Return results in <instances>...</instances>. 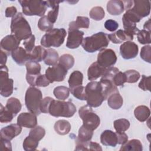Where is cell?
I'll return each mask as SVG.
<instances>
[{
  "instance_id": "1",
  "label": "cell",
  "mask_w": 151,
  "mask_h": 151,
  "mask_svg": "<svg viewBox=\"0 0 151 151\" xmlns=\"http://www.w3.org/2000/svg\"><path fill=\"white\" fill-rule=\"evenodd\" d=\"M11 32L20 41L26 40L32 35V31L28 22L22 13L18 12L11 19Z\"/></svg>"
},
{
  "instance_id": "2",
  "label": "cell",
  "mask_w": 151,
  "mask_h": 151,
  "mask_svg": "<svg viewBox=\"0 0 151 151\" xmlns=\"http://www.w3.org/2000/svg\"><path fill=\"white\" fill-rule=\"evenodd\" d=\"M109 44L107 34L103 32H99L83 38L81 45L85 51L92 53L104 49Z\"/></svg>"
},
{
  "instance_id": "3",
  "label": "cell",
  "mask_w": 151,
  "mask_h": 151,
  "mask_svg": "<svg viewBox=\"0 0 151 151\" xmlns=\"http://www.w3.org/2000/svg\"><path fill=\"white\" fill-rule=\"evenodd\" d=\"M76 112V107L70 101L53 99L50 104L48 113L54 117H71Z\"/></svg>"
},
{
  "instance_id": "4",
  "label": "cell",
  "mask_w": 151,
  "mask_h": 151,
  "mask_svg": "<svg viewBox=\"0 0 151 151\" xmlns=\"http://www.w3.org/2000/svg\"><path fill=\"white\" fill-rule=\"evenodd\" d=\"M86 100L88 106L93 107L100 106L104 100L101 85L99 81L89 82L86 87Z\"/></svg>"
},
{
  "instance_id": "5",
  "label": "cell",
  "mask_w": 151,
  "mask_h": 151,
  "mask_svg": "<svg viewBox=\"0 0 151 151\" xmlns=\"http://www.w3.org/2000/svg\"><path fill=\"white\" fill-rule=\"evenodd\" d=\"M42 100V94L40 89L33 86L28 88L25 96V104L29 112L39 115L41 113L40 104Z\"/></svg>"
},
{
  "instance_id": "6",
  "label": "cell",
  "mask_w": 151,
  "mask_h": 151,
  "mask_svg": "<svg viewBox=\"0 0 151 151\" xmlns=\"http://www.w3.org/2000/svg\"><path fill=\"white\" fill-rule=\"evenodd\" d=\"M18 2L21 5L23 14L25 15H37L42 17L46 12L47 6L45 1L19 0Z\"/></svg>"
},
{
  "instance_id": "7",
  "label": "cell",
  "mask_w": 151,
  "mask_h": 151,
  "mask_svg": "<svg viewBox=\"0 0 151 151\" xmlns=\"http://www.w3.org/2000/svg\"><path fill=\"white\" fill-rule=\"evenodd\" d=\"M67 32L64 28H54L45 34L41 40V44L44 47H59L65 40Z\"/></svg>"
},
{
  "instance_id": "8",
  "label": "cell",
  "mask_w": 151,
  "mask_h": 151,
  "mask_svg": "<svg viewBox=\"0 0 151 151\" xmlns=\"http://www.w3.org/2000/svg\"><path fill=\"white\" fill-rule=\"evenodd\" d=\"M78 114L83 120V125L91 130H96L100 124L99 116L88 104L81 107L78 110Z\"/></svg>"
},
{
  "instance_id": "9",
  "label": "cell",
  "mask_w": 151,
  "mask_h": 151,
  "mask_svg": "<svg viewBox=\"0 0 151 151\" xmlns=\"http://www.w3.org/2000/svg\"><path fill=\"white\" fill-rule=\"evenodd\" d=\"M14 80L8 77V68L4 65L1 66L0 70V94L8 97L13 93Z\"/></svg>"
},
{
  "instance_id": "10",
  "label": "cell",
  "mask_w": 151,
  "mask_h": 151,
  "mask_svg": "<svg viewBox=\"0 0 151 151\" xmlns=\"http://www.w3.org/2000/svg\"><path fill=\"white\" fill-rule=\"evenodd\" d=\"M67 74V70L58 63L48 67L45 70V76L50 83H52L54 81L60 82L63 81Z\"/></svg>"
},
{
  "instance_id": "11",
  "label": "cell",
  "mask_w": 151,
  "mask_h": 151,
  "mask_svg": "<svg viewBox=\"0 0 151 151\" xmlns=\"http://www.w3.org/2000/svg\"><path fill=\"white\" fill-rule=\"evenodd\" d=\"M116 61L117 56L111 49H103L98 54L97 62L106 68L114 65Z\"/></svg>"
},
{
  "instance_id": "12",
  "label": "cell",
  "mask_w": 151,
  "mask_h": 151,
  "mask_svg": "<svg viewBox=\"0 0 151 151\" xmlns=\"http://www.w3.org/2000/svg\"><path fill=\"white\" fill-rule=\"evenodd\" d=\"M138 51L137 45L132 41H127L120 47V54L122 58L126 60L135 58L138 54Z\"/></svg>"
},
{
  "instance_id": "13",
  "label": "cell",
  "mask_w": 151,
  "mask_h": 151,
  "mask_svg": "<svg viewBox=\"0 0 151 151\" xmlns=\"http://www.w3.org/2000/svg\"><path fill=\"white\" fill-rule=\"evenodd\" d=\"M133 7L130 8L141 18L147 17L150 12V2L148 0L133 1Z\"/></svg>"
},
{
  "instance_id": "14",
  "label": "cell",
  "mask_w": 151,
  "mask_h": 151,
  "mask_svg": "<svg viewBox=\"0 0 151 151\" xmlns=\"http://www.w3.org/2000/svg\"><path fill=\"white\" fill-rule=\"evenodd\" d=\"M68 33L66 47L70 49L78 48L82 44L84 32L78 29H73L68 30Z\"/></svg>"
},
{
  "instance_id": "15",
  "label": "cell",
  "mask_w": 151,
  "mask_h": 151,
  "mask_svg": "<svg viewBox=\"0 0 151 151\" xmlns=\"http://www.w3.org/2000/svg\"><path fill=\"white\" fill-rule=\"evenodd\" d=\"M17 124L21 127L26 128H33L37 124V115L32 113H22L17 118Z\"/></svg>"
},
{
  "instance_id": "16",
  "label": "cell",
  "mask_w": 151,
  "mask_h": 151,
  "mask_svg": "<svg viewBox=\"0 0 151 151\" xmlns=\"http://www.w3.org/2000/svg\"><path fill=\"white\" fill-rule=\"evenodd\" d=\"M22 131V127L18 124H11L1 129V139L11 140L19 135Z\"/></svg>"
},
{
  "instance_id": "17",
  "label": "cell",
  "mask_w": 151,
  "mask_h": 151,
  "mask_svg": "<svg viewBox=\"0 0 151 151\" xmlns=\"http://www.w3.org/2000/svg\"><path fill=\"white\" fill-rule=\"evenodd\" d=\"M20 40H18L14 35L11 34L5 36L1 41V47L2 50L8 52H12L20 44Z\"/></svg>"
},
{
  "instance_id": "18",
  "label": "cell",
  "mask_w": 151,
  "mask_h": 151,
  "mask_svg": "<svg viewBox=\"0 0 151 151\" xmlns=\"http://www.w3.org/2000/svg\"><path fill=\"white\" fill-rule=\"evenodd\" d=\"M11 56L14 61L18 65H22L30 60L29 52H28L21 47H18L11 52Z\"/></svg>"
},
{
  "instance_id": "19",
  "label": "cell",
  "mask_w": 151,
  "mask_h": 151,
  "mask_svg": "<svg viewBox=\"0 0 151 151\" xmlns=\"http://www.w3.org/2000/svg\"><path fill=\"white\" fill-rule=\"evenodd\" d=\"M106 69V68L101 66L97 61L92 63L87 70L88 79L91 81L96 80L103 75Z\"/></svg>"
},
{
  "instance_id": "20",
  "label": "cell",
  "mask_w": 151,
  "mask_h": 151,
  "mask_svg": "<svg viewBox=\"0 0 151 151\" xmlns=\"http://www.w3.org/2000/svg\"><path fill=\"white\" fill-rule=\"evenodd\" d=\"M100 142L104 146L115 147L117 145L116 132H113L110 130L103 131L100 135Z\"/></svg>"
},
{
  "instance_id": "21",
  "label": "cell",
  "mask_w": 151,
  "mask_h": 151,
  "mask_svg": "<svg viewBox=\"0 0 151 151\" xmlns=\"http://www.w3.org/2000/svg\"><path fill=\"white\" fill-rule=\"evenodd\" d=\"M124 10V5L122 1L111 0L107 4V11L112 15H120Z\"/></svg>"
},
{
  "instance_id": "22",
  "label": "cell",
  "mask_w": 151,
  "mask_h": 151,
  "mask_svg": "<svg viewBox=\"0 0 151 151\" xmlns=\"http://www.w3.org/2000/svg\"><path fill=\"white\" fill-rule=\"evenodd\" d=\"M76 150H102L100 145L96 142L76 140Z\"/></svg>"
},
{
  "instance_id": "23",
  "label": "cell",
  "mask_w": 151,
  "mask_h": 151,
  "mask_svg": "<svg viewBox=\"0 0 151 151\" xmlns=\"http://www.w3.org/2000/svg\"><path fill=\"white\" fill-rule=\"evenodd\" d=\"M90 19L87 17L78 16L75 21H72L69 24L68 30L78 29L80 28H88L89 27Z\"/></svg>"
},
{
  "instance_id": "24",
  "label": "cell",
  "mask_w": 151,
  "mask_h": 151,
  "mask_svg": "<svg viewBox=\"0 0 151 151\" xmlns=\"http://www.w3.org/2000/svg\"><path fill=\"white\" fill-rule=\"evenodd\" d=\"M143 146L140 141L138 139H132L127 141L121 146V151H142Z\"/></svg>"
},
{
  "instance_id": "25",
  "label": "cell",
  "mask_w": 151,
  "mask_h": 151,
  "mask_svg": "<svg viewBox=\"0 0 151 151\" xmlns=\"http://www.w3.org/2000/svg\"><path fill=\"white\" fill-rule=\"evenodd\" d=\"M47 54V50L40 45H37L34 47L32 51L29 52L30 60L35 62H40L44 60Z\"/></svg>"
},
{
  "instance_id": "26",
  "label": "cell",
  "mask_w": 151,
  "mask_h": 151,
  "mask_svg": "<svg viewBox=\"0 0 151 151\" xmlns=\"http://www.w3.org/2000/svg\"><path fill=\"white\" fill-rule=\"evenodd\" d=\"M134 114L136 118L139 121L143 122L149 117L150 111L148 107L144 105H140L135 108Z\"/></svg>"
},
{
  "instance_id": "27",
  "label": "cell",
  "mask_w": 151,
  "mask_h": 151,
  "mask_svg": "<svg viewBox=\"0 0 151 151\" xmlns=\"http://www.w3.org/2000/svg\"><path fill=\"white\" fill-rule=\"evenodd\" d=\"M55 131L60 135H65L71 130V124L66 120H59L57 121L54 126Z\"/></svg>"
},
{
  "instance_id": "28",
  "label": "cell",
  "mask_w": 151,
  "mask_h": 151,
  "mask_svg": "<svg viewBox=\"0 0 151 151\" xmlns=\"http://www.w3.org/2000/svg\"><path fill=\"white\" fill-rule=\"evenodd\" d=\"M107 103L110 108L114 110H117L122 106L123 100L119 92L114 93L108 97Z\"/></svg>"
},
{
  "instance_id": "29",
  "label": "cell",
  "mask_w": 151,
  "mask_h": 151,
  "mask_svg": "<svg viewBox=\"0 0 151 151\" xmlns=\"http://www.w3.org/2000/svg\"><path fill=\"white\" fill-rule=\"evenodd\" d=\"M83 80V74L81 72L78 70L74 71L70 76L68 79L69 89L74 87L81 86Z\"/></svg>"
},
{
  "instance_id": "30",
  "label": "cell",
  "mask_w": 151,
  "mask_h": 151,
  "mask_svg": "<svg viewBox=\"0 0 151 151\" xmlns=\"http://www.w3.org/2000/svg\"><path fill=\"white\" fill-rule=\"evenodd\" d=\"M5 107L15 116L21 111L22 105L19 99L15 97H11L7 100Z\"/></svg>"
},
{
  "instance_id": "31",
  "label": "cell",
  "mask_w": 151,
  "mask_h": 151,
  "mask_svg": "<svg viewBox=\"0 0 151 151\" xmlns=\"http://www.w3.org/2000/svg\"><path fill=\"white\" fill-rule=\"evenodd\" d=\"M59 55L57 51L53 48H49L47 50V54L44 59L45 64L48 65H55L58 61Z\"/></svg>"
},
{
  "instance_id": "32",
  "label": "cell",
  "mask_w": 151,
  "mask_h": 151,
  "mask_svg": "<svg viewBox=\"0 0 151 151\" xmlns=\"http://www.w3.org/2000/svg\"><path fill=\"white\" fill-rule=\"evenodd\" d=\"M108 38L114 44H120L125 41H129L123 30L119 29L116 32L107 35Z\"/></svg>"
},
{
  "instance_id": "33",
  "label": "cell",
  "mask_w": 151,
  "mask_h": 151,
  "mask_svg": "<svg viewBox=\"0 0 151 151\" xmlns=\"http://www.w3.org/2000/svg\"><path fill=\"white\" fill-rule=\"evenodd\" d=\"M93 135V130H91L82 125L78 130V134L77 140L80 142L90 141L92 139Z\"/></svg>"
},
{
  "instance_id": "34",
  "label": "cell",
  "mask_w": 151,
  "mask_h": 151,
  "mask_svg": "<svg viewBox=\"0 0 151 151\" xmlns=\"http://www.w3.org/2000/svg\"><path fill=\"white\" fill-rule=\"evenodd\" d=\"M53 94L57 99L65 100L69 96L70 89L63 86H57L54 89Z\"/></svg>"
},
{
  "instance_id": "35",
  "label": "cell",
  "mask_w": 151,
  "mask_h": 151,
  "mask_svg": "<svg viewBox=\"0 0 151 151\" xmlns=\"http://www.w3.org/2000/svg\"><path fill=\"white\" fill-rule=\"evenodd\" d=\"M58 64L68 70L74 65V58L73 55L69 54H64L59 58Z\"/></svg>"
},
{
  "instance_id": "36",
  "label": "cell",
  "mask_w": 151,
  "mask_h": 151,
  "mask_svg": "<svg viewBox=\"0 0 151 151\" xmlns=\"http://www.w3.org/2000/svg\"><path fill=\"white\" fill-rule=\"evenodd\" d=\"M27 73L32 75H39L41 72L40 64L33 61H28L25 63Z\"/></svg>"
},
{
  "instance_id": "37",
  "label": "cell",
  "mask_w": 151,
  "mask_h": 151,
  "mask_svg": "<svg viewBox=\"0 0 151 151\" xmlns=\"http://www.w3.org/2000/svg\"><path fill=\"white\" fill-rule=\"evenodd\" d=\"M114 127L116 132H124L129 129L130 122L126 119H119L114 122Z\"/></svg>"
},
{
  "instance_id": "38",
  "label": "cell",
  "mask_w": 151,
  "mask_h": 151,
  "mask_svg": "<svg viewBox=\"0 0 151 151\" xmlns=\"http://www.w3.org/2000/svg\"><path fill=\"white\" fill-rule=\"evenodd\" d=\"M89 15L94 20L100 21L104 17L105 12L102 7L97 6L91 8L89 12Z\"/></svg>"
},
{
  "instance_id": "39",
  "label": "cell",
  "mask_w": 151,
  "mask_h": 151,
  "mask_svg": "<svg viewBox=\"0 0 151 151\" xmlns=\"http://www.w3.org/2000/svg\"><path fill=\"white\" fill-rule=\"evenodd\" d=\"M45 134V129L40 126H35L32 128V129L30 130L29 133V136L30 137H31L32 138H33L34 139L38 142L44 137Z\"/></svg>"
},
{
  "instance_id": "40",
  "label": "cell",
  "mask_w": 151,
  "mask_h": 151,
  "mask_svg": "<svg viewBox=\"0 0 151 151\" xmlns=\"http://www.w3.org/2000/svg\"><path fill=\"white\" fill-rule=\"evenodd\" d=\"M38 27L41 31L48 32L53 29V24L49 21L47 16L44 15L40 18L38 22Z\"/></svg>"
},
{
  "instance_id": "41",
  "label": "cell",
  "mask_w": 151,
  "mask_h": 151,
  "mask_svg": "<svg viewBox=\"0 0 151 151\" xmlns=\"http://www.w3.org/2000/svg\"><path fill=\"white\" fill-rule=\"evenodd\" d=\"M14 115L10 112L5 107H4L2 104H0V122L1 123L10 122L14 117Z\"/></svg>"
},
{
  "instance_id": "42",
  "label": "cell",
  "mask_w": 151,
  "mask_h": 151,
  "mask_svg": "<svg viewBox=\"0 0 151 151\" xmlns=\"http://www.w3.org/2000/svg\"><path fill=\"white\" fill-rule=\"evenodd\" d=\"M38 146V141L29 136H27L23 142V149L26 151L35 150Z\"/></svg>"
},
{
  "instance_id": "43",
  "label": "cell",
  "mask_w": 151,
  "mask_h": 151,
  "mask_svg": "<svg viewBox=\"0 0 151 151\" xmlns=\"http://www.w3.org/2000/svg\"><path fill=\"white\" fill-rule=\"evenodd\" d=\"M137 38L138 41L142 44H150V31L146 29L139 30L137 33Z\"/></svg>"
},
{
  "instance_id": "44",
  "label": "cell",
  "mask_w": 151,
  "mask_h": 151,
  "mask_svg": "<svg viewBox=\"0 0 151 151\" xmlns=\"http://www.w3.org/2000/svg\"><path fill=\"white\" fill-rule=\"evenodd\" d=\"M70 91L73 96L77 99L86 100V87L82 85L70 88Z\"/></svg>"
},
{
  "instance_id": "45",
  "label": "cell",
  "mask_w": 151,
  "mask_h": 151,
  "mask_svg": "<svg viewBox=\"0 0 151 151\" xmlns=\"http://www.w3.org/2000/svg\"><path fill=\"white\" fill-rule=\"evenodd\" d=\"M126 82L129 83H134L140 78V73L134 70H129L124 73Z\"/></svg>"
},
{
  "instance_id": "46",
  "label": "cell",
  "mask_w": 151,
  "mask_h": 151,
  "mask_svg": "<svg viewBox=\"0 0 151 151\" xmlns=\"http://www.w3.org/2000/svg\"><path fill=\"white\" fill-rule=\"evenodd\" d=\"M140 57L144 61L150 63H151V46L145 45L143 46L140 51Z\"/></svg>"
},
{
  "instance_id": "47",
  "label": "cell",
  "mask_w": 151,
  "mask_h": 151,
  "mask_svg": "<svg viewBox=\"0 0 151 151\" xmlns=\"http://www.w3.org/2000/svg\"><path fill=\"white\" fill-rule=\"evenodd\" d=\"M150 80L151 76L142 75V79L139 83V87L144 91L148 90L150 91Z\"/></svg>"
},
{
  "instance_id": "48",
  "label": "cell",
  "mask_w": 151,
  "mask_h": 151,
  "mask_svg": "<svg viewBox=\"0 0 151 151\" xmlns=\"http://www.w3.org/2000/svg\"><path fill=\"white\" fill-rule=\"evenodd\" d=\"M35 36L32 35L28 38L24 40L23 45H24L25 50L28 52H31L35 47Z\"/></svg>"
},
{
  "instance_id": "49",
  "label": "cell",
  "mask_w": 151,
  "mask_h": 151,
  "mask_svg": "<svg viewBox=\"0 0 151 151\" xmlns=\"http://www.w3.org/2000/svg\"><path fill=\"white\" fill-rule=\"evenodd\" d=\"M114 83L116 86H123L124 83H126V76L124 73L119 71L114 76Z\"/></svg>"
},
{
  "instance_id": "50",
  "label": "cell",
  "mask_w": 151,
  "mask_h": 151,
  "mask_svg": "<svg viewBox=\"0 0 151 151\" xmlns=\"http://www.w3.org/2000/svg\"><path fill=\"white\" fill-rule=\"evenodd\" d=\"M52 100L53 99L50 97H46L41 100V103L40 104L41 112H42L44 113H48L49 107Z\"/></svg>"
},
{
  "instance_id": "51",
  "label": "cell",
  "mask_w": 151,
  "mask_h": 151,
  "mask_svg": "<svg viewBox=\"0 0 151 151\" xmlns=\"http://www.w3.org/2000/svg\"><path fill=\"white\" fill-rule=\"evenodd\" d=\"M50 82L47 78L45 74H40L37 78L35 84L38 87H47L50 84Z\"/></svg>"
},
{
  "instance_id": "52",
  "label": "cell",
  "mask_w": 151,
  "mask_h": 151,
  "mask_svg": "<svg viewBox=\"0 0 151 151\" xmlns=\"http://www.w3.org/2000/svg\"><path fill=\"white\" fill-rule=\"evenodd\" d=\"M58 11H59V5L54 7L52 9V10L50 11L47 15V18L49 19V21L54 24L55 22L58 14Z\"/></svg>"
},
{
  "instance_id": "53",
  "label": "cell",
  "mask_w": 151,
  "mask_h": 151,
  "mask_svg": "<svg viewBox=\"0 0 151 151\" xmlns=\"http://www.w3.org/2000/svg\"><path fill=\"white\" fill-rule=\"evenodd\" d=\"M105 28L111 32L116 31L119 27V24L113 19H107L104 22Z\"/></svg>"
},
{
  "instance_id": "54",
  "label": "cell",
  "mask_w": 151,
  "mask_h": 151,
  "mask_svg": "<svg viewBox=\"0 0 151 151\" xmlns=\"http://www.w3.org/2000/svg\"><path fill=\"white\" fill-rule=\"evenodd\" d=\"M117 136V144L123 145L128 140V136L124 132H116Z\"/></svg>"
},
{
  "instance_id": "55",
  "label": "cell",
  "mask_w": 151,
  "mask_h": 151,
  "mask_svg": "<svg viewBox=\"0 0 151 151\" xmlns=\"http://www.w3.org/2000/svg\"><path fill=\"white\" fill-rule=\"evenodd\" d=\"M17 14V9L16 7L14 6L7 7L5 9V17H12L13 18Z\"/></svg>"
},
{
  "instance_id": "56",
  "label": "cell",
  "mask_w": 151,
  "mask_h": 151,
  "mask_svg": "<svg viewBox=\"0 0 151 151\" xmlns=\"http://www.w3.org/2000/svg\"><path fill=\"white\" fill-rule=\"evenodd\" d=\"M1 147L2 150H12V145L10 140L1 139Z\"/></svg>"
},
{
  "instance_id": "57",
  "label": "cell",
  "mask_w": 151,
  "mask_h": 151,
  "mask_svg": "<svg viewBox=\"0 0 151 151\" xmlns=\"http://www.w3.org/2000/svg\"><path fill=\"white\" fill-rule=\"evenodd\" d=\"M47 6L51 8H54V7L59 5V4L62 2L63 1H45Z\"/></svg>"
},
{
  "instance_id": "58",
  "label": "cell",
  "mask_w": 151,
  "mask_h": 151,
  "mask_svg": "<svg viewBox=\"0 0 151 151\" xmlns=\"http://www.w3.org/2000/svg\"><path fill=\"white\" fill-rule=\"evenodd\" d=\"M6 60H7V55L2 50H1L0 52V64L1 66L5 65L6 63Z\"/></svg>"
},
{
  "instance_id": "59",
  "label": "cell",
  "mask_w": 151,
  "mask_h": 151,
  "mask_svg": "<svg viewBox=\"0 0 151 151\" xmlns=\"http://www.w3.org/2000/svg\"><path fill=\"white\" fill-rule=\"evenodd\" d=\"M143 28H145L144 29H146L148 31H150V19L149 18L146 22H145Z\"/></svg>"
}]
</instances>
